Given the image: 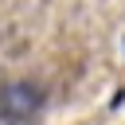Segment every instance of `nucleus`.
I'll return each mask as SVG.
<instances>
[{"label":"nucleus","mask_w":125,"mask_h":125,"mask_svg":"<svg viewBox=\"0 0 125 125\" xmlns=\"http://www.w3.org/2000/svg\"><path fill=\"white\" fill-rule=\"evenodd\" d=\"M39 105H43V90L31 86V82H8V86L0 90V117H4L8 125L31 121V117L39 113Z\"/></svg>","instance_id":"obj_1"}]
</instances>
